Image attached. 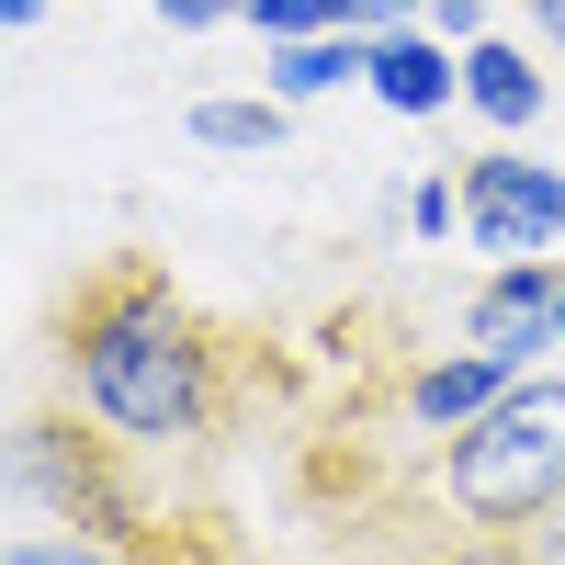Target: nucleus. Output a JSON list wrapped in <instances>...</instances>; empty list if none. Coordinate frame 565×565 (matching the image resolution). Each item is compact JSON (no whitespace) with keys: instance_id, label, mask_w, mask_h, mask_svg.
<instances>
[{"instance_id":"obj_5","label":"nucleus","mask_w":565,"mask_h":565,"mask_svg":"<svg viewBox=\"0 0 565 565\" xmlns=\"http://www.w3.org/2000/svg\"><path fill=\"white\" fill-rule=\"evenodd\" d=\"M554 295H565L554 260H487V282L463 295V340L521 362V373H543V351H565L554 340Z\"/></svg>"},{"instance_id":"obj_20","label":"nucleus","mask_w":565,"mask_h":565,"mask_svg":"<svg viewBox=\"0 0 565 565\" xmlns=\"http://www.w3.org/2000/svg\"><path fill=\"white\" fill-rule=\"evenodd\" d=\"M554 340H565V295H554Z\"/></svg>"},{"instance_id":"obj_13","label":"nucleus","mask_w":565,"mask_h":565,"mask_svg":"<svg viewBox=\"0 0 565 565\" xmlns=\"http://www.w3.org/2000/svg\"><path fill=\"white\" fill-rule=\"evenodd\" d=\"M396 215H407V238H430V249H441V238H463V170H418Z\"/></svg>"},{"instance_id":"obj_11","label":"nucleus","mask_w":565,"mask_h":565,"mask_svg":"<svg viewBox=\"0 0 565 565\" xmlns=\"http://www.w3.org/2000/svg\"><path fill=\"white\" fill-rule=\"evenodd\" d=\"M362 0H249V34L260 45H295V34H351Z\"/></svg>"},{"instance_id":"obj_12","label":"nucleus","mask_w":565,"mask_h":565,"mask_svg":"<svg viewBox=\"0 0 565 565\" xmlns=\"http://www.w3.org/2000/svg\"><path fill=\"white\" fill-rule=\"evenodd\" d=\"M0 565H148V554H125V543H90V532H12L0 543Z\"/></svg>"},{"instance_id":"obj_1","label":"nucleus","mask_w":565,"mask_h":565,"mask_svg":"<svg viewBox=\"0 0 565 565\" xmlns=\"http://www.w3.org/2000/svg\"><path fill=\"white\" fill-rule=\"evenodd\" d=\"M57 385L79 418H103L136 452H204L238 418L249 351L148 249H114L57 295Z\"/></svg>"},{"instance_id":"obj_16","label":"nucleus","mask_w":565,"mask_h":565,"mask_svg":"<svg viewBox=\"0 0 565 565\" xmlns=\"http://www.w3.org/2000/svg\"><path fill=\"white\" fill-rule=\"evenodd\" d=\"M430 34H452V45H476V34H487V0H430Z\"/></svg>"},{"instance_id":"obj_8","label":"nucleus","mask_w":565,"mask_h":565,"mask_svg":"<svg viewBox=\"0 0 565 565\" xmlns=\"http://www.w3.org/2000/svg\"><path fill=\"white\" fill-rule=\"evenodd\" d=\"M543 68H532V45H509V34H476L463 45V114L476 125H498V136H532L543 125Z\"/></svg>"},{"instance_id":"obj_2","label":"nucleus","mask_w":565,"mask_h":565,"mask_svg":"<svg viewBox=\"0 0 565 565\" xmlns=\"http://www.w3.org/2000/svg\"><path fill=\"white\" fill-rule=\"evenodd\" d=\"M565 498V373H521L476 430H452L430 463V509L476 543H521Z\"/></svg>"},{"instance_id":"obj_19","label":"nucleus","mask_w":565,"mask_h":565,"mask_svg":"<svg viewBox=\"0 0 565 565\" xmlns=\"http://www.w3.org/2000/svg\"><path fill=\"white\" fill-rule=\"evenodd\" d=\"M0 23H12V34H34V23H45V0H0Z\"/></svg>"},{"instance_id":"obj_14","label":"nucleus","mask_w":565,"mask_h":565,"mask_svg":"<svg viewBox=\"0 0 565 565\" xmlns=\"http://www.w3.org/2000/svg\"><path fill=\"white\" fill-rule=\"evenodd\" d=\"M170 34H215V23H249V0H159Z\"/></svg>"},{"instance_id":"obj_10","label":"nucleus","mask_w":565,"mask_h":565,"mask_svg":"<svg viewBox=\"0 0 565 565\" xmlns=\"http://www.w3.org/2000/svg\"><path fill=\"white\" fill-rule=\"evenodd\" d=\"M282 125H295V103H271V90H204V103L181 114V136L215 148V159H271Z\"/></svg>"},{"instance_id":"obj_6","label":"nucleus","mask_w":565,"mask_h":565,"mask_svg":"<svg viewBox=\"0 0 565 565\" xmlns=\"http://www.w3.org/2000/svg\"><path fill=\"white\" fill-rule=\"evenodd\" d=\"M373 103H385L396 125H441L452 103H463V45L452 34H430V23H407V34H373Z\"/></svg>"},{"instance_id":"obj_3","label":"nucleus","mask_w":565,"mask_h":565,"mask_svg":"<svg viewBox=\"0 0 565 565\" xmlns=\"http://www.w3.org/2000/svg\"><path fill=\"white\" fill-rule=\"evenodd\" d=\"M125 452L136 441H114L103 418H79V407H23L12 418V498L45 532H90V543H125V554L170 565L181 532L148 509V487L125 476Z\"/></svg>"},{"instance_id":"obj_9","label":"nucleus","mask_w":565,"mask_h":565,"mask_svg":"<svg viewBox=\"0 0 565 565\" xmlns=\"http://www.w3.org/2000/svg\"><path fill=\"white\" fill-rule=\"evenodd\" d=\"M351 79H373V34L351 23V34H295V45H260V90L271 103H328V90H351Z\"/></svg>"},{"instance_id":"obj_17","label":"nucleus","mask_w":565,"mask_h":565,"mask_svg":"<svg viewBox=\"0 0 565 565\" xmlns=\"http://www.w3.org/2000/svg\"><path fill=\"white\" fill-rule=\"evenodd\" d=\"M407 23H430V0H362V34H407Z\"/></svg>"},{"instance_id":"obj_15","label":"nucleus","mask_w":565,"mask_h":565,"mask_svg":"<svg viewBox=\"0 0 565 565\" xmlns=\"http://www.w3.org/2000/svg\"><path fill=\"white\" fill-rule=\"evenodd\" d=\"M521 565H565V498H554V509H543V521L521 532Z\"/></svg>"},{"instance_id":"obj_18","label":"nucleus","mask_w":565,"mask_h":565,"mask_svg":"<svg viewBox=\"0 0 565 565\" xmlns=\"http://www.w3.org/2000/svg\"><path fill=\"white\" fill-rule=\"evenodd\" d=\"M521 12H532V34L554 45V57H565V0H521Z\"/></svg>"},{"instance_id":"obj_4","label":"nucleus","mask_w":565,"mask_h":565,"mask_svg":"<svg viewBox=\"0 0 565 565\" xmlns=\"http://www.w3.org/2000/svg\"><path fill=\"white\" fill-rule=\"evenodd\" d=\"M565 238V170L532 148H487L463 159V249L487 260H554Z\"/></svg>"},{"instance_id":"obj_7","label":"nucleus","mask_w":565,"mask_h":565,"mask_svg":"<svg viewBox=\"0 0 565 565\" xmlns=\"http://www.w3.org/2000/svg\"><path fill=\"white\" fill-rule=\"evenodd\" d=\"M509 385H521V362H498V351H476V340H463V351H430V362H418L407 373V385H396V407L418 418V430H476V418L509 396Z\"/></svg>"}]
</instances>
